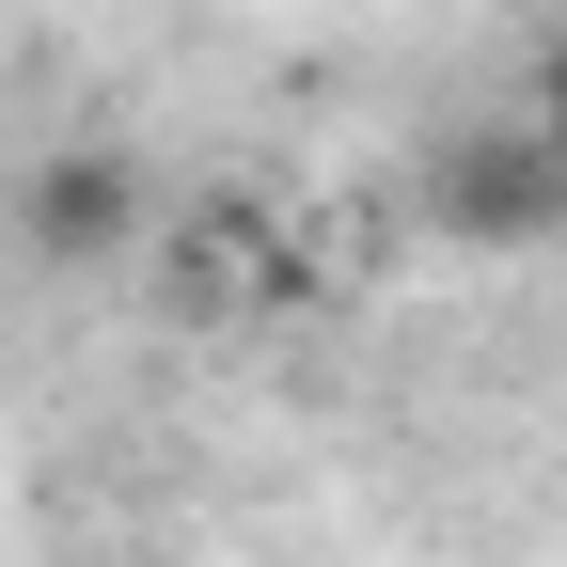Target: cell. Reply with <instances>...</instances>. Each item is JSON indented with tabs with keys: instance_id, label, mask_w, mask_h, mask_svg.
<instances>
[{
	"instance_id": "7a4b0ae2",
	"label": "cell",
	"mask_w": 567,
	"mask_h": 567,
	"mask_svg": "<svg viewBox=\"0 0 567 567\" xmlns=\"http://www.w3.org/2000/svg\"><path fill=\"white\" fill-rule=\"evenodd\" d=\"M425 237H457V252H536L567 237V158H551V126L536 111H473L425 142Z\"/></svg>"
},
{
	"instance_id": "3957f363",
	"label": "cell",
	"mask_w": 567,
	"mask_h": 567,
	"mask_svg": "<svg viewBox=\"0 0 567 567\" xmlns=\"http://www.w3.org/2000/svg\"><path fill=\"white\" fill-rule=\"evenodd\" d=\"M536 126H551V158H567V48L536 63Z\"/></svg>"
},
{
	"instance_id": "6da1fadb",
	"label": "cell",
	"mask_w": 567,
	"mask_h": 567,
	"mask_svg": "<svg viewBox=\"0 0 567 567\" xmlns=\"http://www.w3.org/2000/svg\"><path fill=\"white\" fill-rule=\"evenodd\" d=\"M0 237H17L32 284H111L142 237H158V189H142L126 142H32L17 189H0Z\"/></svg>"
}]
</instances>
